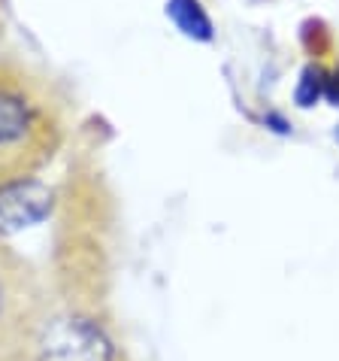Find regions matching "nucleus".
Masks as SVG:
<instances>
[{"instance_id":"f257e3e1","label":"nucleus","mask_w":339,"mask_h":361,"mask_svg":"<svg viewBox=\"0 0 339 361\" xmlns=\"http://www.w3.org/2000/svg\"><path fill=\"white\" fill-rule=\"evenodd\" d=\"M64 137L61 106L43 79L0 61V185L22 183Z\"/></svg>"},{"instance_id":"f03ea898","label":"nucleus","mask_w":339,"mask_h":361,"mask_svg":"<svg viewBox=\"0 0 339 361\" xmlns=\"http://www.w3.org/2000/svg\"><path fill=\"white\" fill-rule=\"evenodd\" d=\"M39 361H113L115 346L106 331L82 316L55 319L39 334Z\"/></svg>"},{"instance_id":"7ed1b4c3","label":"nucleus","mask_w":339,"mask_h":361,"mask_svg":"<svg viewBox=\"0 0 339 361\" xmlns=\"http://www.w3.org/2000/svg\"><path fill=\"white\" fill-rule=\"evenodd\" d=\"M49 209H52V195L34 179L0 185V237L43 222Z\"/></svg>"},{"instance_id":"20e7f679","label":"nucleus","mask_w":339,"mask_h":361,"mask_svg":"<svg viewBox=\"0 0 339 361\" xmlns=\"http://www.w3.org/2000/svg\"><path fill=\"white\" fill-rule=\"evenodd\" d=\"M167 16L176 22V27L185 37H194L200 43H209L212 39V22L203 13L200 0H170L167 4Z\"/></svg>"},{"instance_id":"39448f33","label":"nucleus","mask_w":339,"mask_h":361,"mask_svg":"<svg viewBox=\"0 0 339 361\" xmlns=\"http://www.w3.org/2000/svg\"><path fill=\"white\" fill-rule=\"evenodd\" d=\"M318 94H321V82H312V70H309L303 85L297 88V100H300V106H312Z\"/></svg>"},{"instance_id":"423d86ee","label":"nucleus","mask_w":339,"mask_h":361,"mask_svg":"<svg viewBox=\"0 0 339 361\" xmlns=\"http://www.w3.org/2000/svg\"><path fill=\"white\" fill-rule=\"evenodd\" d=\"M327 97L339 104V73H333L331 79H327Z\"/></svg>"},{"instance_id":"0eeeda50","label":"nucleus","mask_w":339,"mask_h":361,"mask_svg":"<svg viewBox=\"0 0 339 361\" xmlns=\"http://www.w3.org/2000/svg\"><path fill=\"white\" fill-rule=\"evenodd\" d=\"M4 307H6V283L0 276V316H4Z\"/></svg>"}]
</instances>
